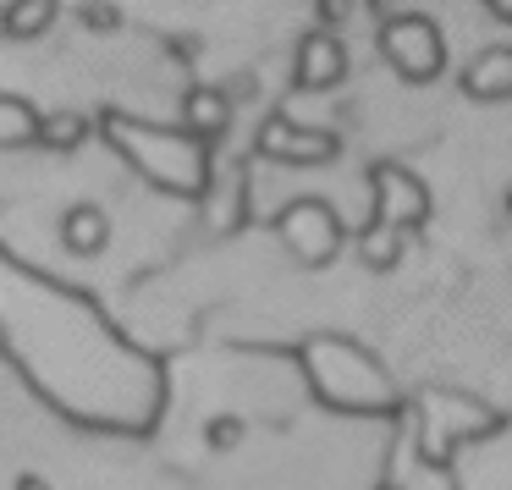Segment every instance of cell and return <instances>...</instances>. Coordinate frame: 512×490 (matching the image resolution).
Masks as SVG:
<instances>
[{"label":"cell","instance_id":"cell-1","mask_svg":"<svg viewBox=\"0 0 512 490\" xmlns=\"http://www.w3.org/2000/svg\"><path fill=\"white\" fill-rule=\"evenodd\" d=\"M0 342L23 358H39L56 347V364L34 380L61 413L100 430H149L166 397L160 364L138 353L83 292L50 287L28 276V265L0 254Z\"/></svg>","mask_w":512,"mask_h":490},{"label":"cell","instance_id":"cell-2","mask_svg":"<svg viewBox=\"0 0 512 490\" xmlns=\"http://www.w3.org/2000/svg\"><path fill=\"white\" fill-rule=\"evenodd\" d=\"M100 133H105V144H111L144 182H155L160 193H177V199H204V193H210V144H199L193 133L133 122V116H122V111H105Z\"/></svg>","mask_w":512,"mask_h":490},{"label":"cell","instance_id":"cell-3","mask_svg":"<svg viewBox=\"0 0 512 490\" xmlns=\"http://www.w3.org/2000/svg\"><path fill=\"white\" fill-rule=\"evenodd\" d=\"M303 375H309L314 397L325 408L342 413H391L397 408V386H391L386 364L369 347H358L353 336H309L298 347Z\"/></svg>","mask_w":512,"mask_h":490},{"label":"cell","instance_id":"cell-4","mask_svg":"<svg viewBox=\"0 0 512 490\" xmlns=\"http://www.w3.org/2000/svg\"><path fill=\"white\" fill-rule=\"evenodd\" d=\"M496 430H501V413H490L474 397H452V391H424L419 397V457L430 468H446L457 446Z\"/></svg>","mask_w":512,"mask_h":490},{"label":"cell","instance_id":"cell-5","mask_svg":"<svg viewBox=\"0 0 512 490\" xmlns=\"http://www.w3.org/2000/svg\"><path fill=\"white\" fill-rule=\"evenodd\" d=\"M380 56L402 83H435L446 67V39L424 12H397L380 23Z\"/></svg>","mask_w":512,"mask_h":490},{"label":"cell","instance_id":"cell-6","mask_svg":"<svg viewBox=\"0 0 512 490\" xmlns=\"http://www.w3.org/2000/svg\"><path fill=\"white\" fill-rule=\"evenodd\" d=\"M276 232H281V243L292 248V259H298V265H309V270L331 265V259L342 254V243H347L342 215H336L325 199H298V204H287V210L276 215Z\"/></svg>","mask_w":512,"mask_h":490},{"label":"cell","instance_id":"cell-7","mask_svg":"<svg viewBox=\"0 0 512 490\" xmlns=\"http://www.w3.org/2000/svg\"><path fill=\"white\" fill-rule=\"evenodd\" d=\"M369 193H375V215H369V221L391 226V232L408 237V232H419V226L430 221V188H424L408 166L380 160V166L369 171Z\"/></svg>","mask_w":512,"mask_h":490},{"label":"cell","instance_id":"cell-8","mask_svg":"<svg viewBox=\"0 0 512 490\" xmlns=\"http://www.w3.org/2000/svg\"><path fill=\"white\" fill-rule=\"evenodd\" d=\"M259 155L281 160V166H325V160L342 155V138L325 133V127H303L292 116H265V127H259Z\"/></svg>","mask_w":512,"mask_h":490},{"label":"cell","instance_id":"cell-9","mask_svg":"<svg viewBox=\"0 0 512 490\" xmlns=\"http://www.w3.org/2000/svg\"><path fill=\"white\" fill-rule=\"evenodd\" d=\"M342 78H347V50H342V39L325 34V28L303 34L298 61H292V83H298L303 94H320V89H336Z\"/></svg>","mask_w":512,"mask_h":490},{"label":"cell","instance_id":"cell-10","mask_svg":"<svg viewBox=\"0 0 512 490\" xmlns=\"http://www.w3.org/2000/svg\"><path fill=\"white\" fill-rule=\"evenodd\" d=\"M457 89H463L468 100H512V45H485L463 67Z\"/></svg>","mask_w":512,"mask_h":490},{"label":"cell","instance_id":"cell-11","mask_svg":"<svg viewBox=\"0 0 512 490\" xmlns=\"http://www.w3.org/2000/svg\"><path fill=\"white\" fill-rule=\"evenodd\" d=\"M226 127H232V100L221 89H193L182 100V133H193L199 144H215Z\"/></svg>","mask_w":512,"mask_h":490},{"label":"cell","instance_id":"cell-12","mask_svg":"<svg viewBox=\"0 0 512 490\" xmlns=\"http://www.w3.org/2000/svg\"><path fill=\"white\" fill-rule=\"evenodd\" d=\"M61 243H67V254L78 259H94L105 243H111V221H105L100 204H72L67 215H61Z\"/></svg>","mask_w":512,"mask_h":490},{"label":"cell","instance_id":"cell-13","mask_svg":"<svg viewBox=\"0 0 512 490\" xmlns=\"http://www.w3.org/2000/svg\"><path fill=\"white\" fill-rule=\"evenodd\" d=\"M39 122H45V116H39L23 94H0V149L39 144Z\"/></svg>","mask_w":512,"mask_h":490},{"label":"cell","instance_id":"cell-14","mask_svg":"<svg viewBox=\"0 0 512 490\" xmlns=\"http://www.w3.org/2000/svg\"><path fill=\"white\" fill-rule=\"evenodd\" d=\"M56 12H61V0H12L6 17H0V34L6 39H39V34H50Z\"/></svg>","mask_w":512,"mask_h":490},{"label":"cell","instance_id":"cell-15","mask_svg":"<svg viewBox=\"0 0 512 490\" xmlns=\"http://www.w3.org/2000/svg\"><path fill=\"white\" fill-rule=\"evenodd\" d=\"M402 248H408V237L391 232V226H380V221H369L364 232H358V259H364L369 270H397Z\"/></svg>","mask_w":512,"mask_h":490},{"label":"cell","instance_id":"cell-16","mask_svg":"<svg viewBox=\"0 0 512 490\" xmlns=\"http://www.w3.org/2000/svg\"><path fill=\"white\" fill-rule=\"evenodd\" d=\"M89 133H94V122L83 111H56V116H45V122H39V144L61 149V155H72V149H78Z\"/></svg>","mask_w":512,"mask_h":490},{"label":"cell","instance_id":"cell-17","mask_svg":"<svg viewBox=\"0 0 512 490\" xmlns=\"http://www.w3.org/2000/svg\"><path fill=\"white\" fill-rule=\"evenodd\" d=\"M204 441H210L215 452H232V446L243 441V419H232V413H221V419H210V430H204Z\"/></svg>","mask_w":512,"mask_h":490},{"label":"cell","instance_id":"cell-18","mask_svg":"<svg viewBox=\"0 0 512 490\" xmlns=\"http://www.w3.org/2000/svg\"><path fill=\"white\" fill-rule=\"evenodd\" d=\"M78 17H83V28H89V34H111V28L122 23V12H116L111 0H89Z\"/></svg>","mask_w":512,"mask_h":490},{"label":"cell","instance_id":"cell-19","mask_svg":"<svg viewBox=\"0 0 512 490\" xmlns=\"http://www.w3.org/2000/svg\"><path fill=\"white\" fill-rule=\"evenodd\" d=\"M314 17H320V28L331 34V28H342L347 17H353V0H314Z\"/></svg>","mask_w":512,"mask_h":490},{"label":"cell","instance_id":"cell-20","mask_svg":"<svg viewBox=\"0 0 512 490\" xmlns=\"http://www.w3.org/2000/svg\"><path fill=\"white\" fill-rule=\"evenodd\" d=\"M479 6H485L496 23H512V0H479Z\"/></svg>","mask_w":512,"mask_h":490},{"label":"cell","instance_id":"cell-21","mask_svg":"<svg viewBox=\"0 0 512 490\" xmlns=\"http://www.w3.org/2000/svg\"><path fill=\"white\" fill-rule=\"evenodd\" d=\"M17 490H50V485H45V479H34V474H23V479H17Z\"/></svg>","mask_w":512,"mask_h":490},{"label":"cell","instance_id":"cell-22","mask_svg":"<svg viewBox=\"0 0 512 490\" xmlns=\"http://www.w3.org/2000/svg\"><path fill=\"white\" fill-rule=\"evenodd\" d=\"M507 215H512V193H507Z\"/></svg>","mask_w":512,"mask_h":490},{"label":"cell","instance_id":"cell-23","mask_svg":"<svg viewBox=\"0 0 512 490\" xmlns=\"http://www.w3.org/2000/svg\"><path fill=\"white\" fill-rule=\"evenodd\" d=\"M380 490H402V485H380Z\"/></svg>","mask_w":512,"mask_h":490}]
</instances>
